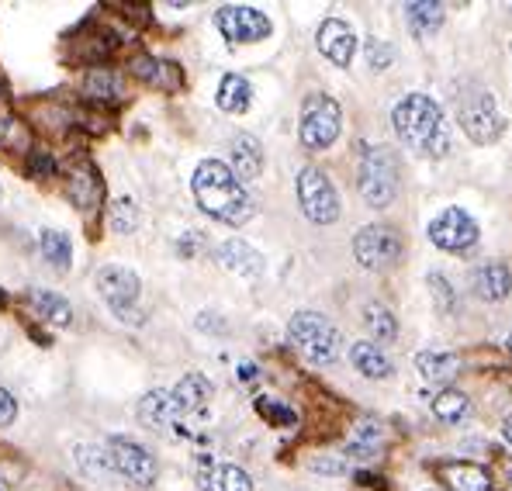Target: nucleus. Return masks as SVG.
I'll return each mask as SVG.
<instances>
[{
  "label": "nucleus",
  "mask_w": 512,
  "mask_h": 491,
  "mask_svg": "<svg viewBox=\"0 0 512 491\" xmlns=\"http://www.w3.org/2000/svg\"><path fill=\"white\" fill-rule=\"evenodd\" d=\"M391 125H395L398 139L405 149L429 160H443L454 146V135L443 118V108L429 94H405L402 101L391 108Z\"/></svg>",
  "instance_id": "obj_1"
},
{
  "label": "nucleus",
  "mask_w": 512,
  "mask_h": 491,
  "mask_svg": "<svg viewBox=\"0 0 512 491\" xmlns=\"http://www.w3.org/2000/svg\"><path fill=\"white\" fill-rule=\"evenodd\" d=\"M191 194L205 215H212L225 225H236V229L256 215L246 187L239 184L236 173H232L222 160H201L194 166Z\"/></svg>",
  "instance_id": "obj_2"
},
{
  "label": "nucleus",
  "mask_w": 512,
  "mask_h": 491,
  "mask_svg": "<svg viewBox=\"0 0 512 491\" xmlns=\"http://www.w3.org/2000/svg\"><path fill=\"white\" fill-rule=\"evenodd\" d=\"M288 339H291V346H295L301 357H305L308 364H315V367L333 364V360L340 357V350H343L340 329H336L333 322H329L326 315H319V312L291 315Z\"/></svg>",
  "instance_id": "obj_3"
},
{
  "label": "nucleus",
  "mask_w": 512,
  "mask_h": 491,
  "mask_svg": "<svg viewBox=\"0 0 512 491\" xmlns=\"http://www.w3.org/2000/svg\"><path fill=\"white\" fill-rule=\"evenodd\" d=\"M360 198L371 208H388L398 198V156L388 146H367L357 173Z\"/></svg>",
  "instance_id": "obj_4"
},
{
  "label": "nucleus",
  "mask_w": 512,
  "mask_h": 491,
  "mask_svg": "<svg viewBox=\"0 0 512 491\" xmlns=\"http://www.w3.org/2000/svg\"><path fill=\"white\" fill-rule=\"evenodd\" d=\"M343 132V108L333 101L329 94H308L301 104V125H298V139L305 149L319 153L329 149Z\"/></svg>",
  "instance_id": "obj_5"
},
{
  "label": "nucleus",
  "mask_w": 512,
  "mask_h": 491,
  "mask_svg": "<svg viewBox=\"0 0 512 491\" xmlns=\"http://www.w3.org/2000/svg\"><path fill=\"white\" fill-rule=\"evenodd\" d=\"M457 125L478 146H492L506 132V122H502L499 108H495V97L485 87H471L468 94H461V101H457Z\"/></svg>",
  "instance_id": "obj_6"
},
{
  "label": "nucleus",
  "mask_w": 512,
  "mask_h": 491,
  "mask_svg": "<svg viewBox=\"0 0 512 491\" xmlns=\"http://www.w3.org/2000/svg\"><path fill=\"white\" fill-rule=\"evenodd\" d=\"M402 253H405V243L391 225H364V229L353 236V256L364 270H391L402 263Z\"/></svg>",
  "instance_id": "obj_7"
},
{
  "label": "nucleus",
  "mask_w": 512,
  "mask_h": 491,
  "mask_svg": "<svg viewBox=\"0 0 512 491\" xmlns=\"http://www.w3.org/2000/svg\"><path fill=\"white\" fill-rule=\"evenodd\" d=\"M104 457H108V467L115 474H122L132 488H153L156 485V474H160V467H156V457L149 453L146 447H139L135 440H125V436H111L108 443H104Z\"/></svg>",
  "instance_id": "obj_8"
},
{
  "label": "nucleus",
  "mask_w": 512,
  "mask_h": 491,
  "mask_svg": "<svg viewBox=\"0 0 512 491\" xmlns=\"http://www.w3.org/2000/svg\"><path fill=\"white\" fill-rule=\"evenodd\" d=\"M298 205L315 225H333L340 218V194L319 166H305L298 173Z\"/></svg>",
  "instance_id": "obj_9"
},
{
  "label": "nucleus",
  "mask_w": 512,
  "mask_h": 491,
  "mask_svg": "<svg viewBox=\"0 0 512 491\" xmlns=\"http://www.w3.org/2000/svg\"><path fill=\"white\" fill-rule=\"evenodd\" d=\"M94 284H97V294L108 301L118 319L122 322L135 319V301H139V274H135V270L108 263V267L97 270Z\"/></svg>",
  "instance_id": "obj_10"
},
{
  "label": "nucleus",
  "mask_w": 512,
  "mask_h": 491,
  "mask_svg": "<svg viewBox=\"0 0 512 491\" xmlns=\"http://www.w3.org/2000/svg\"><path fill=\"white\" fill-rule=\"evenodd\" d=\"M215 25L232 45H250L263 42L270 35V18L256 7L246 4H225L215 11Z\"/></svg>",
  "instance_id": "obj_11"
},
{
  "label": "nucleus",
  "mask_w": 512,
  "mask_h": 491,
  "mask_svg": "<svg viewBox=\"0 0 512 491\" xmlns=\"http://www.w3.org/2000/svg\"><path fill=\"white\" fill-rule=\"evenodd\" d=\"M426 232H429V239L440 249H447V253H464V249H471L478 243L481 229L464 208H443L440 215L429 222Z\"/></svg>",
  "instance_id": "obj_12"
},
{
  "label": "nucleus",
  "mask_w": 512,
  "mask_h": 491,
  "mask_svg": "<svg viewBox=\"0 0 512 491\" xmlns=\"http://www.w3.org/2000/svg\"><path fill=\"white\" fill-rule=\"evenodd\" d=\"M139 422L146 429H153V433H173V429L184 422V412L177 409L170 391L156 388L139 398Z\"/></svg>",
  "instance_id": "obj_13"
},
{
  "label": "nucleus",
  "mask_w": 512,
  "mask_h": 491,
  "mask_svg": "<svg viewBox=\"0 0 512 491\" xmlns=\"http://www.w3.org/2000/svg\"><path fill=\"white\" fill-rule=\"evenodd\" d=\"M198 488L201 491H253V478L236 464L201 457L198 460Z\"/></svg>",
  "instance_id": "obj_14"
},
{
  "label": "nucleus",
  "mask_w": 512,
  "mask_h": 491,
  "mask_svg": "<svg viewBox=\"0 0 512 491\" xmlns=\"http://www.w3.org/2000/svg\"><path fill=\"white\" fill-rule=\"evenodd\" d=\"M315 42H319V52L329 59V63H336V66H350L353 63V52H357V35H353V28L346 25V21L326 18L319 25Z\"/></svg>",
  "instance_id": "obj_15"
},
{
  "label": "nucleus",
  "mask_w": 512,
  "mask_h": 491,
  "mask_svg": "<svg viewBox=\"0 0 512 491\" xmlns=\"http://www.w3.org/2000/svg\"><path fill=\"white\" fill-rule=\"evenodd\" d=\"M471 291L481 301H506L512 294V270L499 260L478 263L471 270Z\"/></svg>",
  "instance_id": "obj_16"
},
{
  "label": "nucleus",
  "mask_w": 512,
  "mask_h": 491,
  "mask_svg": "<svg viewBox=\"0 0 512 491\" xmlns=\"http://www.w3.org/2000/svg\"><path fill=\"white\" fill-rule=\"evenodd\" d=\"M218 260H222L225 270H232V274H239V277H260L263 274V256L256 253L246 239H229V243H222V249H218Z\"/></svg>",
  "instance_id": "obj_17"
},
{
  "label": "nucleus",
  "mask_w": 512,
  "mask_h": 491,
  "mask_svg": "<svg viewBox=\"0 0 512 491\" xmlns=\"http://www.w3.org/2000/svg\"><path fill=\"white\" fill-rule=\"evenodd\" d=\"M232 173H236L239 184H246V180H256L263 173V149L260 142L253 139V135H236L232 139Z\"/></svg>",
  "instance_id": "obj_18"
},
{
  "label": "nucleus",
  "mask_w": 512,
  "mask_h": 491,
  "mask_svg": "<svg viewBox=\"0 0 512 491\" xmlns=\"http://www.w3.org/2000/svg\"><path fill=\"white\" fill-rule=\"evenodd\" d=\"M28 305H32V312L39 315L42 322H49V326L66 329L73 322L70 301H66L63 294H56V291H45V287H32V291H28Z\"/></svg>",
  "instance_id": "obj_19"
},
{
  "label": "nucleus",
  "mask_w": 512,
  "mask_h": 491,
  "mask_svg": "<svg viewBox=\"0 0 512 491\" xmlns=\"http://www.w3.org/2000/svg\"><path fill=\"white\" fill-rule=\"evenodd\" d=\"M170 395H173L177 409L184 412V419H187V415L205 412V405L212 402V381H208V377H201V374H187V377H180V384L170 391Z\"/></svg>",
  "instance_id": "obj_20"
},
{
  "label": "nucleus",
  "mask_w": 512,
  "mask_h": 491,
  "mask_svg": "<svg viewBox=\"0 0 512 491\" xmlns=\"http://www.w3.org/2000/svg\"><path fill=\"white\" fill-rule=\"evenodd\" d=\"M66 194H70V201L80 211L94 208L97 201H101V180H97L94 166H90V163H77V166H73L70 177H66Z\"/></svg>",
  "instance_id": "obj_21"
},
{
  "label": "nucleus",
  "mask_w": 512,
  "mask_h": 491,
  "mask_svg": "<svg viewBox=\"0 0 512 491\" xmlns=\"http://www.w3.org/2000/svg\"><path fill=\"white\" fill-rule=\"evenodd\" d=\"M215 101H218V108L229 111V115H243V111L253 104V87H250V80L239 77V73H225L222 83H218Z\"/></svg>",
  "instance_id": "obj_22"
},
{
  "label": "nucleus",
  "mask_w": 512,
  "mask_h": 491,
  "mask_svg": "<svg viewBox=\"0 0 512 491\" xmlns=\"http://www.w3.org/2000/svg\"><path fill=\"white\" fill-rule=\"evenodd\" d=\"M350 364L371 381H384L391 377V360L378 343H353L350 346Z\"/></svg>",
  "instance_id": "obj_23"
},
{
  "label": "nucleus",
  "mask_w": 512,
  "mask_h": 491,
  "mask_svg": "<svg viewBox=\"0 0 512 491\" xmlns=\"http://www.w3.org/2000/svg\"><path fill=\"white\" fill-rule=\"evenodd\" d=\"M416 370L423 381H433V384H443L461 370V360L447 350H423L416 353Z\"/></svg>",
  "instance_id": "obj_24"
},
{
  "label": "nucleus",
  "mask_w": 512,
  "mask_h": 491,
  "mask_svg": "<svg viewBox=\"0 0 512 491\" xmlns=\"http://www.w3.org/2000/svg\"><path fill=\"white\" fill-rule=\"evenodd\" d=\"M381 440H384V429L378 426V422L364 419L357 429H353L350 443H346V460H371V457H378Z\"/></svg>",
  "instance_id": "obj_25"
},
{
  "label": "nucleus",
  "mask_w": 512,
  "mask_h": 491,
  "mask_svg": "<svg viewBox=\"0 0 512 491\" xmlns=\"http://www.w3.org/2000/svg\"><path fill=\"white\" fill-rule=\"evenodd\" d=\"M443 478L454 491H492L488 471L478 464H447L443 467Z\"/></svg>",
  "instance_id": "obj_26"
},
{
  "label": "nucleus",
  "mask_w": 512,
  "mask_h": 491,
  "mask_svg": "<svg viewBox=\"0 0 512 491\" xmlns=\"http://www.w3.org/2000/svg\"><path fill=\"white\" fill-rule=\"evenodd\" d=\"M42 256L49 260L52 270H59V274H66L70 270V260H73V246H70V236L59 229H42Z\"/></svg>",
  "instance_id": "obj_27"
},
{
  "label": "nucleus",
  "mask_w": 512,
  "mask_h": 491,
  "mask_svg": "<svg viewBox=\"0 0 512 491\" xmlns=\"http://www.w3.org/2000/svg\"><path fill=\"white\" fill-rule=\"evenodd\" d=\"M405 21H409L412 35L426 39L443 25V4H436V0L433 4H405Z\"/></svg>",
  "instance_id": "obj_28"
},
{
  "label": "nucleus",
  "mask_w": 512,
  "mask_h": 491,
  "mask_svg": "<svg viewBox=\"0 0 512 491\" xmlns=\"http://www.w3.org/2000/svg\"><path fill=\"white\" fill-rule=\"evenodd\" d=\"M364 326L374 336V343H395L398 339V322L384 305H367L364 308Z\"/></svg>",
  "instance_id": "obj_29"
},
{
  "label": "nucleus",
  "mask_w": 512,
  "mask_h": 491,
  "mask_svg": "<svg viewBox=\"0 0 512 491\" xmlns=\"http://www.w3.org/2000/svg\"><path fill=\"white\" fill-rule=\"evenodd\" d=\"M433 415L440 422H457V419H464L468 415V409H471V402H468V395L464 391H457V388H443L440 395L433 398Z\"/></svg>",
  "instance_id": "obj_30"
},
{
  "label": "nucleus",
  "mask_w": 512,
  "mask_h": 491,
  "mask_svg": "<svg viewBox=\"0 0 512 491\" xmlns=\"http://www.w3.org/2000/svg\"><path fill=\"white\" fill-rule=\"evenodd\" d=\"M426 287L433 294V305L440 315H454L457 312V291L450 287V281L443 274H429L426 277Z\"/></svg>",
  "instance_id": "obj_31"
},
{
  "label": "nucleus",
  "mask_w": 512,
  "mask_h": 491,
  "mask_svg": "<svg viewBox=\"0 0 512 491\" xmlns=\"http://www.w3.org/2000/svg\"><path fill=\"white\" fill-rule=\"evenodd\" d=\"M108 222H111V229H115V232H122V236H128V232L139 229V205H132L128 198L111 201Z\"/></svg>",
  "instance_id": "obj_32"
},
{
  "label": "nucleus",
  "mask_w": 512,
  "mask_h": 491,
  "mask_svg": "<svg viewBox=\"0 0 512 491\" xmlns=\"http://www.w3.org/2000/svg\"><path fill=\"white\" fill-rule=\"evenodd\" d=\"M256 412L263 415L267 422H274V426H295L298 415L288 409V405L274 402V398H256Z\"/></svg>",
  "instance_id": "obj_33"
},
{
  "label": "nucleus",
  "mask_w": 512,
  "mask_h": 491,
  "mask_svg": "<svg viewBox=\"0 0 512 491\" xmlns=\"http://www.w3.org/2000/svg\"><path fill=\"white\" fill-rule=\"evenodd\" d=\"M87 90L94 97H115L118 90H122V83H118V77L111 70H94V73H87Z\"/></svg>",
  "instance_id": "obj_34"
},
{
  "label": "nucleus",
  "mask_w": 512,
  "mask_h": 491,
  "mask_svg": "<svg viewBox=\"0 0 512 491\" xmlns=\"http://www.w3.org/2000/svg\"><path fill=\"white\" fill-rule=\"evenodd\" d=\"M364 56H367V66H371V70H388L391 59H395V49H391L388 42H381V39H367L364 42Z\"/></svg>",
  "instance_id": "obj_35"
},
{
  "label": "nucleus",
  "mask_w": 512,
  "mask_h": 491,
  "mask_svg": "<svg viewBox=\"0 0 512 491\" xmlns=\"http://www.w3.org/2000/svg\"><path fill=\"white\" fill-rule=\"evenodd\" d=\"M312 471H319V474H346V471H350V460H340V457H315L312 460Z\"/></svg>",
  "instance_id": "obj_36"
},
{
  "label": "nucleus",
  "mask_w": 512,
  "mask_h": 491,
  "mask_svg": "<svg viewBox=\"0 0 512 491\" xmlns=\"http://www.w3.org/2000/svg\"><path fill=\"white\" fill-rule=\"evenodd\" d=\"M14 415H18V405H14L11 391H7V388H0V429H4V426H11V422H14Z\"/></svg>",
  "instance_id": "obj_37"
},
{
  "label": "nucleus",
  "mask_w": 512,
  "mask_h": 491,
  "mask_svg": "<svg viewBox=\"0 0 512 491\" xmlns=\"http://www.w3.org/2000/svg\"><path fill=\"white\" fill-rule=\"evenodd\" d=\"M502 436H506V443H509V447H512V415H509L506 422H502Z\"/></svg>",
  "instance_id": "obj_38"
},
{
  "label": "nucleus",
  "mask_w": 512,
  "mask_h": 491,
  "mask_svg": "<svg viewBox=\"0 0 512 491\" xmlns=\"http://www.w3.org/2000/svg\"><path fill=\"white\" fill-rule=\"evenodd\" d=\"M239 370H243V377H246V381H253V377H256V367H253V364H243Z\"/></svg>",
  "instance_id": "obj_39"
},
{
  "label": "nucleus",
  "mask_w": 512,
  "mask_h": 491,
  "mask_svg": "<svg viewBox=\"0 0 512 491\" xmlns=\"http://www.w3.org/2000/svg\"><path fill=\"white\" fill-rule=\"evenodd\" d=\"M506 474H509V481H512V460H509V464H506Z\"/></svg>",
  "instance_id": "obj_40"
},
{
  "label": "nucleus",
  "mask_w": 512,
  "mask_h": 491,
  "mask_svg": "<svg viewBox=\"0 0 512 491\" xmlns=\"http://www.w3.org/2000/svg\"><path fill=\"white\" fill-rule=\"evenodd\" d=\"M509 350H512V336H509Z\"/></svg>",
  "instance_id": "obj_41"
},
{
  "label": "nucleus",
  "mask_w": 512,
  "mask_h": 491,
  "mask_svg": "<svg viewBox=\"0 0 512 491\" xmlns=\"http://www.w3.org/2000/svg\"><path fill=\"white\" fill-rule=\"evenodd\" d=\"M429 491H436V488H429Z\"/></svg>",
  "instance_id": "obj_42"
}]
</instances>
